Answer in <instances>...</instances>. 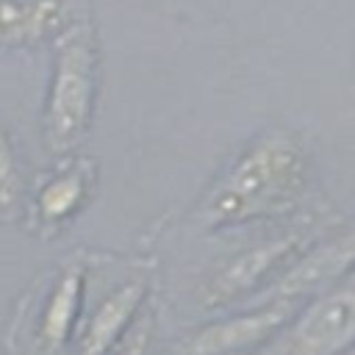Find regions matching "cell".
I'll return each mask as SVG.
<instances>
[{
  "mask_svg": "<svg viewBox=\"0 0 355 355\" xmlns=\"http://www.w3.org/2000/svg\"><path fill=\"white\" fill-rule=\"evenodd\" d=\"M80 294H83V269L78 263H69L58 272L55 283L50 286L39 308L36 349L42 355H58L67 347L80 311Z\"/></svg>",
  "mask_w": 355,
  "mask_h": 355,
  "instance_id": "obj_5",
  "label": "cell"
},
{
  "mask_svg": "<svg viewBox=\"0 0 355 355\" xmlns=\"http://www.w3.org/2000/svg\"><path fill=\"white\" fill-rule=\"evenodd\" d=\"M294 241H297V239H280V241H269V244H263V247H255V250L239 255V258L211 283L208 297H205L208 305H219V302L233 300V297H239L241 291L252 288L283 255L291 252Z\"/></svg>",
  "mask_w": 355,
  "mask_h": 355,
  "instance_id": "obj_8",
  "label": "cell"
},
{
  "mask_svg": "<svg viewBox=\"0 0 355 355\" xmlns=\"http://www.w3.org/2000/svg\"><path fill=\"white\" fill-rule=\"evenodd\" d=\"M94 78L97 58L92 31L75 25L58 36L55 47V67L44 105V139L50 150L64 153L86 133L94 105Z\"/></svg>",
  "mask_w": 355,
  "mask_h": 355,
  "instance_id": "obj_2",
  "label": "cell"
},
{
  "mask_svg": "<svg viewBox=\"0 0 355 355\" xmlns=\"http://www.w3.org/2000/svg\"><path fill=\"white\" fill-rule=\"evenodd\" d=\"M67 25L64 0H0V47H31Z\"/></svg>",
  "mask_w": 355,
  "mask_h": 355,
  "instance_id": "obj_6",
  "label": "cell"
},
{
  "mask_svg": "<svg viewBox=\"0 0 355 355\" xmlns=\"http://www.w3.org/2000/svg\"><path fill=\"white\" fill-rule=\"evenodd\" d=\"M86 189H89V172H86V164H75L69 166L67 172L50 178L42 189H39V197H36V211L42 216V222L47 225H58L64 222L67 216H72L83 197H86Z\"/></svg>",
  "mask_w": 355,
  "mask_h": 355,
  "instance_id": "obj_9",
  "label": "cell"
},
{
  "mask_svg": "<svg viewBox=\"0 0 355 355\" xmlns=\"http://www.w3.org/2000/svg\"><path fill=\"white\" fill-rule=\"evenodd\" d=\"M147 344H150V327L141 324V327L130 336V341L125 344V349H122L119 355H147Z\"/></svg>",
  "mask_w": 355,
  "mask_h": 355,
  "instance_id": "obj_11",
  "label": "cell"
},
{
  "mask_svg": "<svg viewBox=\"0 0 355 355\" xmlns=\"http://www.w3.org/2000/svg\"><path fill=\"white\" fill-rule=\"evenodd\" d=\"M144 300V283L133 280L119 286L116 291H111L89 316L83 333H80V344H78V355H105L119 336L125 333V327L130 324L139 302Z\"/></svg>",
  "mask_w": 355,
  "mask_h": 355,
  "instance_id": "obj_7",
  "label": "cell"
},
{
  "mask_svg": "<svg viewBox=\"0 0 355 355\" xmlns=\"http://www.w3.org/2000/svg\"><path fill=\"white\" fill-rule=\"evenodd\" d=\"M19 194H22V178H19V169H17L14 147L6 136V130L0 128V214L17 211Z\"/></svg>",
  "mask_w": 355,
  "mask_h": 355,
  "instance_id": "obj_10",
  "label": "cell"
},
{
  "mask_svg": "<svg viewBox=\"0 0 355 355\" xmlns=\"http://www.w3.org/2000/svg\"><path fill=\"white\" fill-rule=\"evenodd\" d=\"M355 344V275L341 280L263 352V355H341Z\"/></svg>",
  "mask_w": 355,
  "mask_h": 355,
  "instance_id": "obj_3",
  "label": "cell"
},
{
  "mask_svg": "<svg viewBox=\"0 0 355 355\" xmlns=\"http://www.w3.org/2000/svg\"><path fill=\"white\" fill-rule=\"evenodd\" d=\"M305 186V158L288 136H266L252 144L202 202L208 227L239 225L288 208Z\"/></svg>",
  "mask_w": 355,
  "mask_h": 355,
  "instance_id": "obj_1",
  "label": "cell"
},
{
  "mask_svg": "<svg viewBox=\"0 0 355 355\" xmlns=\"http://www.w3.org/2000/svg\"><path fill=\"white\" fill-rule=\"evenodd\" d=\"M288 316H291V300H275L261 311H252L247 316H233L227 322L200 330L183 344V355H227L236 349H247L275 336Z\"/></svg>",
  "mask_w": 355,
  "mask_h": 355,
  "instance_id": "obj_4",
  "label": "cell"
}]
</instances>
